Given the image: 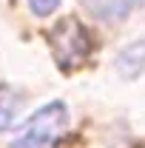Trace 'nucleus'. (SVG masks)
Instances as JSON below:
<instances>
[{"label":"nucleus","mask_w":145,"mask_h":148,"mask_svg":"<svg viewBox=\"0 0 145 148\" xmlns=\"http://www.w3.org/2000/svg\"><path fill=\"white\" fill-rule=\"evenodd\" d=\"M68 125V108L66 103H49L20 128L14 143L9 148H51L60 140V134Z\"/></svg>","instance_id":"obj_2"},{"label":"nucleus","mask_w":145,"mask_h":148,"mask_svg":"<svg viewBox=\"0 0 145 148\" xmlns=\"http://www.w3.org/2000/svg\"><path fill=\"white\" fill-rule=\"evenodd\" d=\"M17 114H20V97L17 91H12V88H0V131L3 128H9L14 120H17Z\"/></svg>","instance_id":"obj_4"},{"label":"nucleus","mask_w":145,"mask_h":148,"mask_svg":"<svg viewBox=\"0 0 145 148\" xmlns=\"http://www.w3.org/2000/svg\"><path fill=\"white\" fill-rule=\"evenodd\" d=\"M57 6H60V0H31V12H34L37 17H46V14H51Z\"/></svg>","instance_id":"obj_5"},{"label":"nucleus","mask_w":145,"mask_h":148,"mask_svg":"<svg viewBox=\"0 0 145 148\" xmlns=\"http://www.w3.org/2000/svg\"><path fill=\"white\" fill-rule=\"evenodd\" d=\"M117 71L122 77H137L145 71V40L131 43L122 54L117 57Z\"/></svg>","instance_id":"obj_3"},{"label":"nucleus","mask_w":145,"mask_h":148,"mask_svg":"<svg viewBox=\"0 0 145 148\" xmlns=\"http://www.w3.org/2000/svg\"><path fill=\"white\" fill-rule=\"evenodd\" d=\"M49 46H51L54 60H57V66L63 71H74L91 54V37L85 32V26L77 17H63L57 26H51Z\"/></svg>","instance_id":"obj_1"}]
</instances>
